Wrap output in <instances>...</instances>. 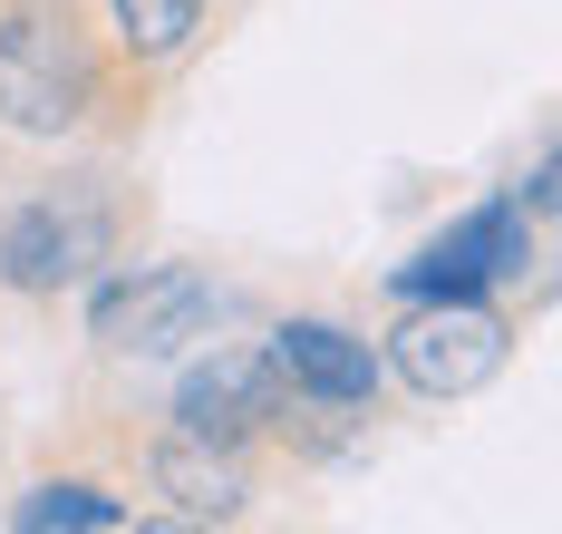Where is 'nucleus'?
Masks as SVG:
<instances>
[{"label":"nucleus","mask_w":562,"mask_h":534,"mask_svg":"<svg viewBox=\"0 0 562 534\" xmlns=\"http://www.w3.org/2000/svg\"><path fill=\"white\" fill-rule=\"evenodd\" d=\"M98 98V59L68 0H10L0 10V118L30 136H68Z\"/></svg>","instance_id":"obj_1"},{"label":"nucleus","mask_w":562,"mask_h":534,"mask_svg":"<svg viewBox=\"0 0 562 534\" xmlns=\"http://www.w3.org/2000/svg\"><path fill=\"white\" fill-rule=\"evenodd\" d=\"M514 359V331L505 311H485V301H427L407 331H397V369H407V389H427V399H465V389H485L495 369Z\"/></svg>","instance_id":"obj_2"},{"label":"nucleus","mask_w":562,"mask_h":534,"mask_svg":"<svg viewBox=\"0 0 562 534\" xmlns=\"http://www.w3.org/2000/svg\"><path fill=\"white\" fill-rule=\"evenodd\" d=\"M108 263V214L78 194H40L0 224V282L10 292H68Z\"/></svg>","instance_id":"obj_3"},{"label":"nucleus","mask_w":562,"mask_h":534,"mask_svg":"<svg viewBox=\"0 0 562 534\" xmlns=\"http://www.w3.org/2000/svg\"><path fill=\"white\" fill-rule=\"evenodd\" d=\"M524 263H533L524 204H485V214L447 224L417 263H397V292L407 301H465V292H485V282H514Z\"/></svg>","instance_id":"obj_4"},{"label":"nucleus","mask_w":562,"mask_h":534,"mask_svg":"<svg viewBox=\"0 0 562 534\" xmlns=\"http://www.w3.org/2000/svg\"><path fill=\"white\" fill-rule=\"evenodd\" d=\"M214 311H224V292L194 263H156V272H126L98 292V341L108 351H184Z\"/></svg>","instance_id":"obj_5"},{"label":"nucleus","mask_w":562,"mask_h":534,"mask_svg":"<svg viewBox=\"0 0 562 534\" xmlns=\"http://www.w3.org/2000/svg\"><path fill=\"white\" fill-rule=\"evenodd\" d=\"M272 418H291V399H281V369L262 351H214L184 389H175V427H184V437H214V447L262 437Z\"/></svg>","instance_id":"obj_6"},{"label":"nucleus","mask_w":562,"mask_h":534,"mask_svg":"<svg viewBox=\"0 0 562 534\" xmlns=\"http://www.w3.org/2000/svg\"><path fill=\"white\" fill-rule=\"evenodd\" d=\"M262 359L281 369L291 399H321V409H369L379 399V351L349 341L339 321H281L262 341Z\"/></svg>","instance_id":"obj_7"},{"label":"nucleus","mask_w":562,"mask_h":534,"mask_svg":"<svg viewBox=\"0 0 562 534\" xmlns=\"http://www.w3.org/2000/svg\"><path fill=\"white\" fill-rule=\"evenodd\" d=\"M146 486H156V496H175V515H194V525H204V515H243V496H252L243 457H233V447H214V437H184V427L146 457Z\"/></svg>","instance_id":"obj_8"},{"label":"nucleus","mask_w":562,"mask_h":534,"mask_svg":"<svg viewBox=\"0 0 562 534\" xmlns=\"http://www.w3.org/2000/svg\"><path fill=\"white\" fill-rule=\"evenodd\" d=\"M108 10H116L126 59H175V49H194V30H204V0H108Z\"/></svg>","instance_id":"obj_9"},{"label":"nucleus","mask_w":562,"mask_h":534,"mask_svg":"<svg viewBox=\"0 0 562 534\" xmlns=\"http://www.w3.org/2000/svg\"><path fill=\"white\" fill-rule=\"evenodd\" d=\"M10 525H30V534L40 525H126V505H116L108 486H58L49 476V486H30V496L10 505Z\"/></svg>","instance_id":"obj_10"}]
</instances>
